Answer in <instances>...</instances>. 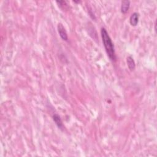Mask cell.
<instances>
[{"label":"cell","mask_w":157,"mask_h":157,"mask_svg":"<svg viewBox=\"0 0 157 157\" xmlns=\"http://www.w3.org/2000/svg\"><path fill=\"white\" fill-rule=\"evenodd\" d=\"M101 38H102L103 43L106 50V52L108 54V56L109 57L111 61L115 62L116 60V56L114 45L108 32L106 31V29L104 28H101Z\"/></svg>","instance_id":"6da1fadb"},{"label":"cell","mask_w":157,"mask_h":157,"mask_svg":"<svg viewBox=\"0 0 157 157\" xmlns=\"http://www.w3.org/2000/svg\"><path fill=\"white\" fill-rule=\"evenodd\" d=\"M57 28H58V33L60 34V36L63 40H65V41H67L68 40V34H67V32L66 31V29L64 28V27H63V25L62 23H58V26H57Z\"/></svg>","instance_id":"7a4b0ae2"},{"label":"cell","mask_w":157,"mask_h":157,"mask_svg":"<svg viewBox=\"0 0 157 157\" xmlns=\"http://www.w3.org/2000/svg\"><path fill=\"white\" fill-rule=\"evenodd\" d=\"M53 120L54 121V122L55 123V124H56V125L58 126V128L63 130L64 128V125L63 123V121L62 120V119H61L60 116L58 115V114H54L53 115Z\"/></svg>","instance_id":"3957f363"},{"label":"cell","mask_w":157,"mask_h":157,"mask_svg":"<svg viewBox=\"0 0 157 157\" xmlns=\"http://www.w3.org/2000/svg\"><path fill=\"white\" fill-rule=\"evenodd\" d=\"M139 15L137 12H134L131 14L130 19V22L132 26L133 27L137 26V25L139 22Z\"/></svg>","instance_id":"277c9868"},{"label":"cell","mask_w":157,"mask_h":157,"mask_svg":"<svg viewBox=\"0 0 157 157\" xmlns=\"http://www.w3.org/2000/svg\"><path fill=\"white\" fill-rule=\"evenodd\" d=\"M130 7V1L126 0V1H121V12L125 14L128 12Z\"/></svg>","instance_id":"5b68a950"},{"label":"cell","mask_w":157,"mask_h":157,"mask_svg":"<svg viewBox=\"0 0 157 157\" xmlns=\"http://www.w3.org/2000/svg\"><path fill=\"white\" fill-rule=\"evenodd\" d=\"M126 62H127L128 67L130 69V70L131 71H134L136 68V64L133 58L131 56L128 57L127 58H126Z\"/></svg>","instance_id":"8992f818"},{"label":"cell","mask_w":157,"mask_h":157,"mask_svg":"<svg viewBox=\"0 0 157 157\" xmlns=\"http://www.w3.org/2000/svg\"><path fill=\"white\" fill-rule=\"evenodd\" d=\"M88 15L90 16L91 19L94 20H95L96 19H97V18H96V16L95 15L92 9L91 8H88Z\"/></svg>","instance_id":"52a82bcc"},{"label":"cell","mask_w":157,"mask_h":157,"mask_svg":"<svg viewBox=\"0 0 157 157\" xmlns=\"http://www.w3.org/2000/svg\"><path fill=\"white\" fill-rule=\"evenodd\" d=\"M73 2L75 3H80L81 1H73Z\"/></svg>","instance_id":"ba28073f"}]
</instances>
